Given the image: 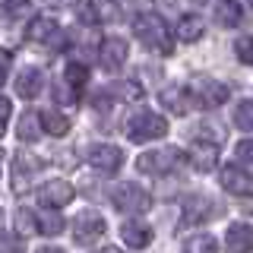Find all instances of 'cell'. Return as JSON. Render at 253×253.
Returning <instances> with one entry per match:
<instances>
[{"label": "cell", "mask_w": 253, "mask_h": 253, "mask_svg": "<svg viewBox=\"0 0 253 253\" xmlns=\"http://www.w3.org/2000/svg\"><path fill=\"white\" fill-rule=\"evenodd\" d=\"M63 76H67V83L73 85V89H79V85H85V79H89V70H85L83 63L73 60V63L67 67V73H63Z\"/></svg>", "instance_id": "f546056e"}, {"label": "cell", "mask_w": 253, "mask_h": 253, "mask_svg": "<svg viewBox=\"0 0 253 253\" xmlns=\"http://www.w3.org/2000/svg\"><path fill=\"white\" fill-rule=\"evenodd\" d=\"M111 203H114L117 212H130V215H136V212H146L149 206H152V196H149L139 184L124 180V184H117L114 190H111Z\"/></svg>", "instance_id": "277c9868"}, {"label": "cell", "mask_w": 253, "mask_h": 253, "mask_svg": "<svg viewBox=\"0 0 253 253\" xmlns=\"http://www.w3.org/2000/svg\"><path fill=\"white\" fill-rule=\"evenodd\" d=\"M133 35L142 42V47L162 54V57H168V54L174 51L171 29H168V22H165L158 13H139L136 19H133Z\"/></svg>", "instance_id": "6da1fadb"}, {"label": "cell", "mask_w": 253, "mask_h": 253, "mask_svg": "<svg viewBox=\"0 0 253 253\" xmlns=\"http://www.w3.org/2000/svg\"><path fill=\"white\" fill-rule=\"evenodd\" d=\"M42 85H44V76H42V70H35V67L19 70V76H16V95H19V98H35V95L42 92Z\"/></svg>", "instance_id": "e0dca14e"}, {"label": "cell", "mask_w": 253, "mask_h": 253, "mask_svg": "<svg viewBox=\"0 0 253 253\" xmlns=\"http://www.w3.org/2000/svg\"><path fill=\"white\" fill-rule=\"evenodd\" d=\"M16 231H19V237L38 234V215H32L29 209H19L16 212Z\"/></svg>", "instance_id": "484cf974"}, {"label": "cell", "mask_w": 253, "mask_h": 253, "mask_svg": "<svg viewBox=\"0 0 253 253\" xmlns=\"http://www.w3.org/2000/svg\"><path fill=\"white\" fill-rule=\"evenodd\" d=\"M105 231H108L105 218L95 215V212H79V215L70 221V234H73V241H76V244H83V247L95 244Z\"/></svg>", "instance_id": "8992f818"}, {"label": "cell", "mask_w": 253, "mask_h": 253, "mask_svg": "<svg viewBox=\"0 0 253 253\" xmlns=\"http://www.w3.org/2000/svg\"><path fill=\"white\" fill-rule=\"evenodd\" d=\"M101 253H114V250H101Z\"/></svg>", "instance_id": "74e56055"}, {"label": "cell", "mask_w": 253, "mask_h": 253, "mask_svg": "<svg viewBox=\"0 0 253 253\" xmlns=\"http://www.w3.org/2000/svg\"><path fill=\"white\" fill-rule=\"evenodd\" d=\"M6 121H10V101L0 98V136L6 133Z\"/></svg>", "instance_id": "e575fe53"}, {"label": "cell", "mask_w": 253, "mask_h": 253, "mask_svg": "<svg viewBox=\"0 0 253 253\" xmlns=\"http://www.w3.org/2000/svg\"><path fill=\"white\" fill-rule=\"evenodd\" d=\"M215 22H218L221 29H234L237 22H241V3H237V0H218Z\"/></svg>", "instance_id": "44dd1931"}, {"label": "cell", "mask_w": 253, "mask_h": 253, "mask_svg": "<svg viewBox=\"0 0 253 253\" xmlns=\"http://www.w3.org/2000/svg\"><path fill=\"white\" fill-rule=\"evenodd\" d=\"M38 171H42V162H38V158H32L29 152L16 155V162H13V190L16 193H26Z\"/></svg>", "instance_id": "7c38bea8"}, {"label": "cell", "mask_w": 253, "mask_h": 253, "mask_svg": "<svg viewBox=\"0 0 253 253\" xmlns=\"http://www.w3.org/2000/svg\"><path fill=\"white\" fill-rule=\"evenodd\" d=\"M234 57L241 63H253V38L250 35H241L234 42Z\"/></svg>", "instance_id": "f1b7e54d"}, {"label": "cell", "mask_w": 253, "mask_h": 253, "mask_svg": "<svg viewBox=\"0 0 253 253\" xmlns=\"http://www.w3.org/2000/svg\"><path fill=\"white\" fill-rule=\"evenodd\" d=\"M16 136H19L22 142H35L38 136H42V117L38 114H22L19 117V126H16Z\"/></svg>", "instance_id": "7402d4cb"}, {"label": "cell", "mask_w": 253, "mask_h": 253, "mask_svg": "<svg viewBox=\"0 0 253 253\" xmlns=\"http://www.w3.org/2000/svg\"><path fill=\"white\" fill-rule=\"evenodd\" d=\"M76 196V190L70 180H47V184L38 190V200H42V206H47V209H60V206H70Z\"/></svg>", "instance_id": "8fae6325"}, {"label": "cell", "mask_w": 253, "mask_h": 253, "mask_svg": "<svg viewBox=\"0 0 253 253\" xmlns=\"http://www.w3.org/2000/svg\"><path fill=\"white\" fill-rule=\"evenodd\" d=\"M54 98L60 101V105H73L76 101V89L70 83H57V89H54Z\"/></svg>", "instance_id": "836d02e7"}, {"label": "cell", "mask_w": 253, "mask_h": 253, "mask_svg": "<svg viewBox=\"0 0 253 253\" xmlns=\"http://www.w3.org/2000/svg\"><path fill=\"white\" fill-rule=\"evenodd\" d=\"M234 155H237V162H241V165L253 168V139H241V142H237V149H234Z\"/></svg>", "instance_id": "d6a6232c"}, {"label": "cell", "mask_w": 253, "mask_h": 253, "mask_svg": "<svg viewBox=\"0 0 253 253\" xmlns=\"http://www.w3.org/2000/svg\"><path fill=\"white\" fill-rule=\"evenodd\" d=\"M89 162H92V168H95V171L114 174V171L124 165V152H121L117 146H108V142H101V146H95V149H92Z\"/></svg>", "instance_id": "4fadbf2b"}, {"label": "cell", "mask_w": 253, "mask_h": 253, "mask_svg": "<svg viewBox=\"0 0 253 253\" xmlns=\"http://www.w3.org/2000/svg\"><path fill=\"white\" fill-rule=\"evenodd\" d=\"M63 218H60V212L57 209H47L38 215V234H47V237H54V234H60L63 231Z\"/></svg>", "instance_id": "d4e9b609"}, {"label": "cell", "mask_w": 253, "mask_h": 253, "mask_svg": "<svg viewBox=\"0 0 253 253\" xmlns=\"http://www.w3.org/2000/svg\"><path fill=\"white\" fill-rule=\"evenodd\" d=\"M79 19L85 22V26H95V22H114L117 16H121V3L117 0H83V3L76 6Z\"/></svg>", "instance_id": "52a82bcc"}, {"label": "cell", "mask_w": 253, "mask_h": 253, "mask_svg": "<svg viewBox=\"0 0 253 253\" xmlns=\"http://www.w3.org/2000/svg\"><path fill=\"white\" fill-rule=\"evenodd\" d=\"M218 215V206L209 196H187L184 200V225H206Z\"/></svg>", "instance_id": "9c48e42d"}, {"label": "cell", "mask_w": 253, "mask_h": 253, "mask_svg": "<svg viewBox=\"0 0 253 253\" xmlns=\"http://www.w3.org/2000/svg\"><path fill=\"white\" fill-rule=\"evenodd\" d=\"M190 95L200 108H221L228 101V85L209 76H196L193 85H190Z\"/></svg>", "instance_id": "5b68a950"}, {"label": "cell", "mask_w": 253, "mask_h": 253, "mask_svg": "<svg viewBox=\"0 0 253 253\" xmlns=\"http://www.w3.org/2000/svg\"><path fill=\"white\" fill-rule=\"evenodd\" d=\"M218 184L234 196H253V174L244 171L241 165H225L218 174Z\"/></svg>", "instance_id": "ba28073f"}, {"label": "cell", "mask_w": 253, "mask_h": 253, "mask_svg": "<svg viewBox=\"0 0 253 253\" xmlns=\"http://www.w3.org/2000/svg\"><path fill=\"white\" fill-rule=\"evenodd\" d=\"M121 241L126 244V247H133V250H142V247L152 244V228H149L146 221L130 218V221H124V225H121Z\"/></svg>", "instance_id": "5bb4252c"}, {"label": "cell", "mask_w": 253, "mask_h": 253, "mask_svg": "<svg viewBox=\"0 0 253 253\" xmlns=\"http://www.w3.org/2000/svg\"><path fill=\"white\" fill-rule=\"evenodd\" d=\"M234 124L241 126V130H253V98L237 101V108H234Z\"/></svg>", "instance_id": "4316f807"}, {"label": "cell", "mask_w": 253, "mask_h": 253, "mask_svg": "<svg viewBox=\"0 0 253 253\" xmlns=\"http://www.w3.org/2000/svg\"><path fill=\"white\" fill-rule=\"evenodd\" d=\"M196 139H206V142H215V146H221L225 142V130L215 124H203L200 130H196Z\"/></svg>", "instance_id": "4dcf8cb0"}, {"label": "cell", "mask_w": 253, "mask_h": 253, "mask_svg": "<svg viewBox=\"0 0 253 253\" xmlns=\"http://www.w3.org/2000/svg\"><path fill=\"white\" fill-rule=\"evenodd\" d=\"M0 253H22V237L10 234V231H0Z\"/></svg>", "instance_id": "1f68e13d"}, {"label": "cell", "mask_w": 253, "mask_h": 253, "mask_svg": "<svg viewBox=\"0 0 253 253\" xmlns=\"http://www.w3.org/2000/svg\"><path fill=\"white\" fill-rule=\"evenodd\" d=\"M184 253H218V241L212 234H193L184 241Z\"/></svg>", "instance_id": "cb8c5ba5"}, {"label": "cell", "mask_w": 253, "mask_h": 253, "mask_svg": "<svg viewBox=\"0 0 253 253\" xmlns=\"http://www.w3.org/2000/svg\"><path fill=\"white\" fill-rule=\"evenodd\" d=\"M6 73H10V54H6L3 47H0V83L6 79Z\"/></svg>", "instance_id": "d590c367"}, {"label": "cell", "mask_w": 253, "mask_h": 253, "mask_svg": "<svg viewBox=\"0 0 253 253\" xmlns=\"http://www.w3.org/2000/svg\"><path fill=\"white\" fill-rule=\"evenodd\" d=\"M203 35H206V22H203V16L187 13V16H180V19H177V38H180V42L193 44V42H200Z\"/></svg>", "instance_id": "d6986e66"}, {"label": "cell", "mask_w": 253, "mask_h": 253, "mask_svg": "<svg viewBox=\"0 0 253 253\" xmlns=\"http://www.w3.org/2000/svg\"><path fill=\"white\" fill-rule=\"evenodd\" d=\"M165 133H168V121L155 111H136L126 121V136L133 142H152V139H162Z\"/></svg>", "instance_id": "7a4b0ae2"}, {"label": "cell", "mask_w": 253, "mask_h": 253, "mask_svg": "<svg viewBox=\"0 0 253 253\" xmlns=\"http://www.w3.org/2000/svg\"><path fill=\"white\" fill-rule=\"evenodd\" d=\"M162 105L168 108L171 114L184 117L196 101H193V95H190V89H184V85H171V89H162Z\"/></svg>", "instance_id": "9a60e30c"}, {"label": "cell", "mask_w": 253, "mask_h": 253, "mask_svg": "<svg viewBox=\"0 0 253 253\" xmlns=\"http://www.w3.org/2000/svg\"><path fill=\"white\" fill-rule=\"evenodd\" d=\"M184 162H187V158H184L180 149H152V152H146V155L136 158V168L142 174H152V177H165V174L177 171Z\"/></svg>", "instance_id": "3957f363"}, {"label": "cell", "mask_w": 253, "mask_h": 253, "mask_svg": "<svg viewBox=\"0 0 253 253\" xmlns=\"http://www.w3.org/2000/svg\"><path fill=\"white\" fill-rule=\"evenodd\" d=\"M54 32H57V22H54L51 16H35L26 29V38L32 44H47V38H51Z\"/></svg>", "instance_id": "ffe728a7"}, {"label": "cell", "mask_w": 253, "mask_h": 253, "mask_svg": "<svg viewBox=\"0 0 253 253\" xmlns=\"http://www.w3.org/2000/svg\"><path fill=\"white\" fill-rule=\"evenodd\" d=\"M42 130L51 133V136H63V133H70V117L57 114V111H44L42 114Z\"/></svg>", "instance_id": "603a6c76"}, {"label": "cell", "mask_w": 253, "mask_h": 253, "mask_svg": "<svg viewBox=\"0 0 253 253\" xmlns=\"http://www.w3.org/2000/svg\"><path fill=\"white\" fill-rule=\"evenodd\" d=\"M126 54H130V44L124 42V38H117V35H111V38H105L101 42V47H98V63L105 70H121L124 63H126Z\"/></svg>", "instance_id": "30bf717a"}, {"label": "cell", "mask_w": 253, "mask_h": 253, "mask_svg": "<svg viewBox=\"0 0 253 253\" xmlns=\"http://www.w3.org/2000/svg\"><path fill=\"white\" fill-rule=\"evenodd\" d=\"M190 162L196 165V171H212L218 165V146L215 142H206V139H196L193 152H190Z\"/></svg>", "instance_id": "ac0fdd59"}, {"label": "cell", "mask_w": 253, "mask_h": 253, "mask_svg": "<svg viewBox=\"0 0 253 253\" xmlns=\"http://www.w3.org/2000/svg\"><path fill=\"white\" fill-rule=\"evenodd\" d=\"M247 3H250V6H253V0H247Z\"/></svg>", "instance_id": "ab89813d"}, {"label": "cell", "mask_w": 253, "mask_h": 253, "mask_svg": "<svg viewBox=\"0 0 253 253\" xmlns=\"http://www.w3.org/2000/svg\"><path fill=\"white\" fill-rule=\"evenodd\" d=\"M0 13H3V19H22L32 13V0H6Z\"/></svg>", "instance_id": "83f0119b"}, {"label": "cell", "mask_w": 253, "mask_h": 253, "mask_svg": "<svg viewBox=\"0 0 253 253\" xmlns=\"http://www.w3.org/2000/svg\"><path fill=\"white\" fill-rule=\"evenodd\" d=\"M38 253H63V250H60V247H42Z\"/></svg>", "instance_id": "8d00e7d4"}, {"label": "cell", "mask_w": 253, "mask_h": 253, "mask_svg": "<svg viewBox=\"0 0 253 253\" xmlns=\"http://www.w3.org/2000/svg\"><path fill=\"white\" fill-rule=\"evenodd\" d=\"M228 253H253V228L250 225H231L225 234Z\"/></svg>", "instance_id": "2e32d148"}, {"label": "cell", "mask_w": 253, "mask_h": 253, "mask_svg": "<svg viewBox=\"0 0 253 253\" xmlns=\"http://www.w3.org/2000/svg\"><path fill=\"white\" fill-rule=\"evenodd\" d=\"M0 162H3V152H0Z\"/></svg>", "instance_id": "f35d334b"}]
</instances>
